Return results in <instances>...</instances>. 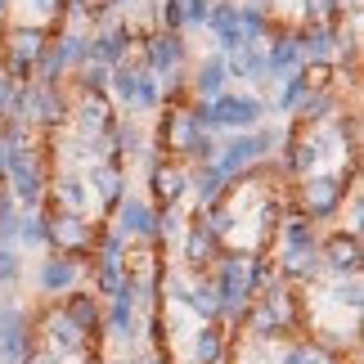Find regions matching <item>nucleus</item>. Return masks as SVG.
Here are the masks:
<instances>
[{
    "label": "nucleus",
    "mask_w": 364,
    "mask_h": 364,
    "mask_svg": "<svg viewBox=\"0 0 364 364\" xmlns=\"http://www.w3.org/2000/svg\"><path fill=\"white\" fill-rule=\"evenodd\" d=\"M189 189H193V198H198V212H207V207H216L230 193V180L216 171V162H207V166H193L189 171Z\"/></svg>",
    "instance_id": "obj_24"
},
{
    "label": "nucleus",
    "mask_w": 364,
    "mask_h": 364,
    "mask_svg": "<svg viewBox=\"0 0 364 364\" xmlns=\"http://www.w3.org/2000/svg\"><path fill=\"white\" fill-rule=\"evenodd\" d=\"M225 73L230 81H261L265 77V46H243L225 54Z\"/></svg>",
    "instance_id": "obj_27"
},
{
    "label": "nucleus",
    "mask_w": 364,
    "mask_h": 364,
    "mask_svg": "<svg viewBox=\"0 0 364 364\" xmlns=\"http://www.w3.org/2000/svg\"><path fill=\"white\" fill-rule=\"evenodd\" d=\"M265 117V104L257 100V95H220V100H212V122H216V131H234V135H243V131H257Z\"/></svg>",
    "instance_id": "obj_7"
},
{
    "label": "nucleus",
    "mask_w": 364,
    "mask_h": 364,
    "mask_svg": "<svg viewBox=\"0 0 364 364\" xmlns=\"http://www.w3.org/2000/svg\"><path fill=\"white\" fill-rule=\"evenodd\" d=\"M247 284H252V297H257V292H265L270 284H279L274 257H247Z\"/></svg>",
    "instance_id": "obj_36"
},
{
    "label": "nucleus",
    "mask_w": 364,
    "mask_h": 364,
    "mask_svg": "<svg viewBox=\"0 0 364 364\" xmlns=\"http://www.w3.org/2000/svg\"><path fill=\"white\" fill-rule=\"evenodd\" d=\"M216 257H220V239L212 234V225L203 220V212H193L189 230H185V270L203 274V270L216 265Z\"/></svg>",
    "instance_id": "obj_11"
},
{
    "label": "nucleus",
    "mask_w": 364,
    "mask_h": 364,
    "mask_svg": "<svg viewBox=\"0 0 364 364\" xmlns=\"http://www.w3.org/2000/svg\"><path fill=\"white\" fill-rule=\"evenodd\" d=\"M41 333L50 338V351H59V355H86V346H90V338L63 311H50L46 319H41Z\"/></svg>",
    "instance_id": "obj_19"
},
{
    "label": "nucleus",
    "mask_w": 364,
    "mask_h": 364,
    "mask_svg": "<svg viewBox=\"0 0 364 364\" xmlns=\"http://www.w3.org/2000/svg\"><path fill=\"white\" fill-rule=\"evenodd\" d=\"M135 108L139 113H153V108H162V95H158V77L149 73H139V90H135Z\"/></svg>",
    "instance_id": "obj_42"
},
{
    "label": "nucleus",
    "mask_w": 364,
    "mask_h": 364,
    "mask_svg": "<svg viewBox=\"0 0 364 364\" xmlns=\"http://www.w3.org/2000/svg\"><path fill=\"white\" fill-rule=\"evenodd\" d=\"M86 185L95 189V198L104 203V212H117V203L126 198V171H122V162H90Z\"/></svg>",
    "instance_id": "obj_17"
},
{
    "label": "nucleus",
    "mask_w": 364,
    "mask_h": 364,
    "mask_svg": "<svg viewBox=\"0 0 364 364\" xmlns=\"http://www.w3.org/2000/svg\"><path fill=\"white\" fill-rule=\"evenodd\" d=\"M315 364H346V360H342V355H333V351H324V355H319Z\"/></svg>",
    "instance_id": "obj_49"
},
{
    "label": "nucleus",
    "mask_w": 364,
    "mask_h": 364,
    "mask_svg": "<svg viewBox=\"0 0 364 364\" xmlns=\"http://www.w3.org/2000/svg\"><path fill=\"white\" fill-rule=\"evenodd\" d=\"M328 297H333V306H346L351 315H360V306H364V288H360V274H351V279H338Z\"/></svg>",
    "instance_id": "obj_38"
},
{
    "label": "nucleus",
    "mask_w": 364,
    "mask_h": 364,
    "mask_svg": "<svg viewBox=\"0 0 364 364\" xmlns=\"http://www.w3.org/2000/svg\"><path fill=\"white\" fill-rule=\"evenodd\" d=\"M301 63H306V54H301V36L297 32L270 36V46H265V77H288V73H297Z\"/></svg>",
    "instance_id": "obj_20"
},
{
    "label": "nucleus",
    "mask_w": 364,
    "mask_h": 364,
    "mask_svg": "<svg viewBox=\"0 0 364 364\" xmlns=\"http://www.w3.org/2000/svg\"><path fill=\"white\" fill-rule=\"evenodd\" d=\"M18 284H23V252L0 247V288H18Z\"/></svg>",
    "instance_id": "obj_40"
},
{
    "label": "nucleus",
    "mask_w": 364,
    "mask_h": 364,
    "mask_svg": "<svg viewBox=\"0 0 364 364\" xmlns=\"http://www.w3.org/2000/svg\"><path fill=\"white\" fill-rule=\"evenodd\" d=\"M77 90H108V68H100V63L77 68Z\"/></svg>",
    "instance_id": "obj_44"
},
{
    "label": "nucleus",
    "mask_w": 364,
    "mask_h": 364,
    "mask_svg": "<svg viewBox=\"0 0 364 364\" xmlns=\"http://www.w3.org/2000/svg\"><path fill=\"white\" fill-rule=\"evenodd\" d=\"M149 162V189H153V212H171V207L189 193V171L171 158H162L158 149H144Z\"/></svg>",
    "instance_id": "obj_5"
},
{
    "label": "nucleus",
    "mask_w": 364,
    "mask_h": 364,
    "mask_svg": "<svg viewBox=\"0 0 364 364\" xmlns=\"http://www.w3.org/2000/svg\"><path fill=\"white\" fill-rule=\"evenodd\" d=\"M216 292V306H220V319H234L239 324L243 311L252 306V284H247V252H234V257H225L220 252L216 257V274L207 279Z\"/></svg>",
    "instance_id": "obj_2"
},
{
    "label": "nucleus",
    "mask_w": 364,
    "mask_h": 364,
    "mask_svg": "<svg viewBox=\"0 0 364 364\" xmlns=\"http://www.w3.org/2000/svg\"><path fill=\"white\" fill-rule=\"evenodd\" d=\"M86 41H90V36H81V32H63V36L50 41V50H54V59H59L63 73H77V68H86Z\"/></svg>",
    "instance_id": "obj_31"
},
{
    "label": "nucleus",
    "mask_w": 364,
    "mask_h": 364,
    "mask_svg": "<svg viewBox=\"0 0 364 364\" xmlns=\"http://www.w3.org/2000/svg\"><path fill=\"white\" fill-rule=\"evenodd\" d=\"M0 319H5V297H0Z\"/></svg>",
    "instance_id": "obj_53"
},
{
    "label": "nucleus",
    "mask_w": 364,
    "mask_h": 364,
    "mask_svg": "<svg viewBox=\"0 0 364 364\" xmlns=\"http://www.w3.org/2000/svg\"><path fill=\"white\" fill-rule=\"evenodd\" d=\"M122 284V261H100V270H95V297H113Z\"/></svg>",
    "instance_id": "obj_41"
},
{
    "label": "nucleus",
    "mask_w": 364,
    "mask_h": 364,
    "mask_svg": "<svg viewBox=\"0 0 364 364\" xmlns=\"http://www.w3.org/2000/svg\"><path fill=\"white\" fill-rule=\"evenodd\" d=\"M113 230L122 239H139V243H158V212H153L149 198H122L113 212Z\"/></svg>",
    "instance_id": "obj_10"
},
{
    "label": "nucleus",
    "mask_w": 364,
    "mask_h": 364,
    "mask_svg": "<svg viewBox=\"0 0 364 364\" xmlns=\"http://www.w3.org/2000/svg\"><path fill=\"white\" fill-rule=\"evenodd\" d=\"M301 18L306 23H333V27H342V0H301Z\"/></svg>",
    "instance_id": "obj_37"
},
{
    "label": "nucleus",
    "mask_w": 364,
    "mask_h": 364,
    "mask_svg": "<svg viewBox=\"0 0 364 364\" xmlns=\"http://www.w3.org/2000/svg\"><path fill=\"white\" fill-rule=\"evenodd\" d=\"M207 27H212L216 46L225 50V54H234V50H243V46H247L243 32H239V5H234V0H216L212 14H207Z\"/></svg>",
    "instance_id": "obj_22"
},
{
    "label": "nucleus",
    "mask_w": 364,
    "mask_h": 364,
    "mask_svg": "<svg viewBox=\"0 0 364 364\" xmlns=\"http://www.w3.org/2000/svg\"><path fill=\"white\" fill-rule=\"evenodd\" d=\"M230 86V73H225V54H212V59H203L198 63V73L189 77V100H203V104H212L220 100Z\"/></svg>",
    "instance_id": "obj_21"
},
{
    "label": "nucleus",
    "mask_w": 364,
    "mask_h": 364,
    "mask_svg": "<svg viewBox=\"0 0 364 364\" xmlns=\"http://www.w3.org/2000/svg\"><path fill=\"white\" fill-rule=\"evenodd\" d=\"M86 207H90V185H86V176H63L59 185H54V212H77V216H86Z\"/></svg>",
    "instance_id": "obj_28"
},
{
    "label": "nucleus",
    "mask_w": 364,
    "mask_h": 364,
    "mask_svg": "<svg viewBox=\"0 0 364 364\" xmlns=\"http://www.w3.org/2000/svg\"><path fill=\"white\" fill-rule=\"evenodd\" d=\"M50 41H54L50 27H9V32H5V59L36 68V59L46 54Z\"/></svg>",
    "instance_id": "obj_18"
},
{
    "label": "nucleus",
    "mask_w": 364,
    "mask_h": 364,
    "mask_svg": "<svg viewBox=\"0 0 364 364\" xmlns=\"http://www.w3.org/2000/svg\"><path fill=\"white\" fill-rule=\"evenodd\" d=\"M189 351H193V364H220V360H225V351H230L225 328H220V324H198Z\"/></svg>",
    "instance_id": "obj_26"
},
{
    "label": "nucleus",
    "mask_w": 364,
    "mask_h": 364,
    "mask_svg": "<svg viewBox=\"0 0 364 364\" xmlns=\"http://www.w3.org/2000/svg\"><path fill=\"white\" fill-rule=\"evenodd\" d=\"M32 338H36L32 315L9 311V306H5V319H0V364H18V360L36 346Z\"/></svg>",
    "instance_id": "obj_13"
},
{
    "label": "nucleus",
    "mask_w": 364,
    "mask_h": 364,
    "mask_svg": "<svg viewBox=\"0 0 364 364\" xmlns=\"http://www.w3.org/2000/svg\"><path fill=\"white\" fill-rule=\"evenodd\" d=\"M59 360H63V355H59V351H50V346H32V351H27L18 364H59Z\"/></svg>",
    "instance_id": "obj_47"
},
{
    "label": "nucleus",
    "mask_w": 364,
    "mask_h": 364,
    "mask_svg": "<svg viewBox=\"0 0 364 364\" xmlns=\"http://www.w3.org/2000/svg\"><path fill=\"white\" fill-rule=\"evenodd\" d=\"M239 32L247 46H265L274 32H270V9H261V5H239Z\"/></svg>",
    "instance_id": "obj_33"
},
{
    "label": "nucleus",
    "mask_w": 364,
    "mask_h": 364,
    "mask_svg": "<svg viewBox=\"0 0 364 364\" xmlns=\"http://www.w3.org/2000/svg\"><path fill=\"white\" fill-rule=\"evenodd\" d=\"M73 122H77V131L81 139H100L113 131V100H108V90H77V100H73Z\"/></svg>",
    "instance_id": "obj_8"
},
{
    "label": "nucleus",
    "mask_w": 364,
    "mask_h": 364,
    "mask_svg": "<svg viewBox=\"0 0 364 364\" xmlns=\"http://www.w3.org/2000/svg\"><path fill=\"white\" fill-rule=\"evenodd\" d=\"M50 230H46V212H18V239L14 247H46Z\"/></svg>",
    "instance_id": "obj_34"
},
{
    "label": "nucleus",
    "mask_w": 364,
    "mask_h": 364,
    "mask_svg": "<svg viewBox=\"0 0 364 364\" xmlns=\"http://www.w3.org/2000/svg\"><path fill=\"white\" fill-rule=\"evenodd\" d=\"M180 301H185L189 311H198V319H203V324H220V306H216V292H212V284H207L203 274H198V279L189 284V292H185Z\"/></svg>",
    "instance_id": "obj_32"
},
{
    "label": "nucleus",
    "mask_w": 364,
    "mask_h": 364,
    "mask_svg": "<svg viewBox=\"0 0 364 364\" xmlns=\"http://www.w3.org/2000/svg\"><path fill=\"white\" fill-rule=\"evenodd\" d=\"M14 95H18V86L0 73V117H9V108H14Z\"/></svg>",
    "instance_id": "obj_48"
},
{
    "label": "nucleus",
    "mask_w": 364,
    "mask_h": 364,
    "mask_svg": "<svg viewBox=\"0 0 364 364\" xmlns=\"http://www.w3.org/2000/svg\"><path fill=\"white\" fill-rule=\"evenodd\" d=\"M180 5H185V27H207V14L216 0H180Z\"/></svg>",
    "instance_id": "obj_45"
},
{
    "label": "nucleus",
    "mask_w": 364,
    "mask_h": 364,
    "mask_svg": "<svg viewBox=\"0 0 364 364\" xmlns=\"http://www.w3.org/2000/svg\"><path fill=\"white\" fill-rule=\"evenodd\" d=\"M306 95H311V90L301 86V77H297V73H288V77H284V95H279V104H274V108H279L284 117H292V113L301 108V100H306Z\"/></svg>",
    "instance_id": "obj_39"
},
{
    "label": "nucleus",
    "mask_w": 364,
    "mask_h": 364,
    "mask_svg": "<svg viewBox=\"0 0 364 364\" xmlns=\"http://www.w3.org/2000/svg\"><path fill=\"white\" fill-rule=\"evenodd\" d=\"M5 14H9V0H0V23H5Z\"/></svg>",
    "instance_id": "obj_52"
},
{
    "label": "nucleus",
    "mask_w": 364,
    "mask_h": 364,
    "mask_svg": "<svg viewBox=\"0 0 364 364\" xmlns=\"http://www.w3.org/2000/svg\"><path fill=\"white\" fill-rule=\"evenodd\" d=\"M32 9L41 14V18H54V23H59L63 9H68V0H32Z\"/></svg>",
    "instance_id": "obj_46"
},
{
    "label": "nucleus",
    "mask_w": 364,
    "mask_h": 364,
    "mask_svg": "<svg viewBox=\"0 0 364 364\" xmlns=\"http://www.w3.org/2000/svg\"><path fill=\"white\" fill-rule=\"evenodd\" d=\"M158 32H185V5H180V0H162Z\"/></svg>",
    "instance_id": "obj_43"
},
{
    "label": "nucleus",
    "mask_w": 364,
    "mask_h": 364,
    "mask_svg": "<svg viewBox=\"0 0 364 364\" xmlns=\"http://www.w3.org/2000/svg\"><path fill=\"white\" fill-rule=\"evenodd\" d=\"M274 270L284 284H315L319 274H324V265H319V247H284L274 257Z\"/></svg>",
    "instance_id": "obj_16"
},
{
    "label": "nucleus",
    "mask_w": 364,
    "mask_h": 364,
    "mask_svg": "<svg viewBox=\"0 0 364 364\" xmlns=\"http://www.w3.org/2000/svg\"><path fill=\"white\" fill-rule=\"evenodd\" d=\"M279 243L284 247H319V234H315V220L311 216H301V212H292L279 220Z\"/></svg>",
    "instance_id": "obj_30"
},
{
    "label": "nucleus",
    "mask_w": 364,
    "mask_h": 364,
    "mask_svg": "<svg viewBox=\"0 0 364 364\" xmlns=\"http://www.w3.org/2000/svg\"><path fill=\"white\" fill-rule=\"evenodd\" d=\"M355 171H328V176H301V216L311 220H333L342 212V198H346V180Z\"/></svg>",
    "instance_id": "obj_4"
},
{
    "label": "nucleus",
    "mask_w": 364,
    "mask_h": 364,
    "mask_svg": "<svg viewBox=\"0 0 364 364\" xmlns=\"http://www.w3.org/2000/svg\"><path fill=\"white\" fill-rule=\"evenodd\" d=\"M360 261H364V243L355 230H333L328 239H319V265H324V274L351 279V274H360Z\"/></svg>",
    "instance_id": "obj_6"
},
{
    "label": "nucleus",
    "mask_w": 364,
    "mask_h": 364,
    "mask_svg": "<svg viewBox=\"0 0 364 364\" xmlns=\"http://www.w3.org/2000/svg\"><path fill=\"white\" fill-rule=\"evenodd\" d=\"M0 180H5V144H0Z\"/></svg>",
    "instance_id": "obj_51"
},
{
    "label": "nucleus",
    "mask_w": 364,
    "mask_h": 364,
    "mask_svg": "<svg viewBox=\"0 0 364 364\" xmlns=\"http://www.w3.org/2000/svg\"><path fill=\"white\" fill-rule=\"evenodd\" d=\"M189 59V46H185V36L180 32H149L144 36V63L153 77H166V73H180Z\"/></svg>",
    "instance_id": "obj_9"
},
{
    "label": "nucleus",
    "mask_w": 364,
    "mask_h": 364,
    "mask_svg": "<svg viewBox=\"0 0 364 364\" xmlns=\"http://www.w3.org/2000/svg\"><path fill=\"white\" fill-rule=\"evenodd\" d=\"M301 86L306 90H333V81H338V63H324V59H306L297 68Z\"/></svg>",
    "instance_id": "obj_35"
},
{
    "label": "nucleus",
    "mask_w": 364,
    "mask_h": 364,
    "mask_svg": "<svg viewBox=\"0 0 364 364\" xmlns=\"http://www.w3.org/2000/svg\"><path fill=\"white\" fill-rule=\"evenodd\" d=\"M297 315H301L297 297H292V288L279 279V284H270L265 292L252 297V306L243 311V324H247V333L257 342H279V338H288V333L297 328Z\"/></svg>",
    "instance_id": "obj_1"
},
{
    "label": "nucleus",
    "mask_w": 364,
    "mask_h": 364,
    "mask_svg": "<svg viewBox=\"0 0 364 364\" xmlns=\"http://www.w3.org/2000/svg\"><path fill=\"white\" fill-rule=\"evenodd\" d=\"M297 36H301V54H306V59H324V63H333V50H338L342 27H333V23H306Z\"/></svg>",
    "instance_id": "obj_25"
},
{
    "label": "nucleus",
    "mask_w": 364,
    "mask_h": 364,
    "mask_svg": "<svg viewBox=\"0 0 364 364\" xmlns=\"http://www.w3.org/2000/svg\"><path fill=\"white\" fill-rule=\"evenodd\" d=\"M46 230H50V247L59 257H73V261H95V234L100 225H90L86 216L77 212H46Z\"/></svg>",
    "instance_id": "obj_3"
},
{
    "label": "nucleus",
    "mask_w": 364,
    "mask_h": 364,
    "mask_svg": "<svg viewBox=\"0 0 364 364\" xmlns=\"http://www.w3.org/2000/svg\"><path fill=\"white\" fill-rule=\"evenodd\" d=\"M292 117H297V126H324L328 117H338V95L333 90H311Z\"/></svg>",
    "instance_id": "obj_29"
},
{
    "label": "nucleus",
    "mask_w": 364,
    "mask_h": 364,
    "mask_svg": "<svg viewBox=\"0 0 364 364\" xmlns=\"http://www.w3.org/2000/svg\"><path fill=\"white\" fill-rule=\"evenodd\" d=\"M193 135H198V126H193V117H189V104L185 108H162V117H158V144H162V153H171V162L185 158V149H189Z\"/></svg>",
    "instance_id": "obj_15"
},
{
    "label": "nucleus",
    "mask_w": 364,
    "mask_h": 364,
    "mask_svg": "<svg viewBox=\"0 0 364 364\" xmlns=\"http://www.w3.org/2000/svg\"><path fill=\"white\" fill-rule=\"evenodd\" d=\"M59 311L73 319V324L86 333H100V324H104V306H100V297H95V292H81V288H73V292H63V306Z\"/></svg>",
    "instance_id": "obj_23"
},
{
    "label": "nucleus",
    "mask_w": 364,
    "mask_h": 364,
    "mask_svg": "<svg viewBox=\"0 0 364 364\" xmlns=\"http://www.w3.org/2000/svg\"><path fill=\"white\" fill-rule=\"evenodd\" d=\"M131 46H135V27L131 23H117V27H108V32H100V36L86 41V63L117 68V63H126Z\"/></svg>",
    "instance_id": "obj_12"
},
{
    "label": "nucleus",
    "mask_w": 364,
    "mask_h": 364,
    "mask_svg": "<svg viewBox=\"0 0 364 364\" xmlns=\"http://www.w3.org/2000/svg\"><path fill=\"white\" fill-rule=\"evenodd\" d=\"M81 274H86V265L73 261V257H46L41 261V270H36V288L46 292V297H63V292H73L81 284Z\"/></svg>",
    "instance_id": "obj_14"
},
{
    "label": "nucleus",
    "mask_w": 364,
    "mask_h": 364,
    "mask_svg": "<svg viewBox=\"0 0 364 364\" xmlns=\"http://www.w3.org/2000/svg\"><path fill=\"white\" fill-rule=\"evenodd\" d=\"M122 364H158V360H144V355H126Z\"/></svg>",
    "instance_id": "obj_50"
}]
</instances>
